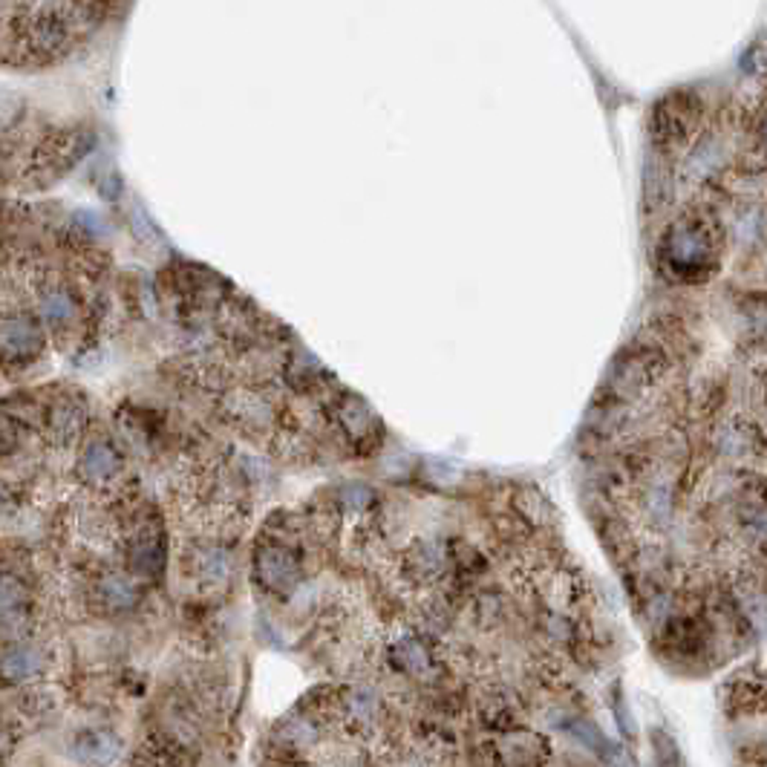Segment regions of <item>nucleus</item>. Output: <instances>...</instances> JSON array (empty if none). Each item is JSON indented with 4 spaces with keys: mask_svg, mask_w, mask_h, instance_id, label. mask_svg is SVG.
I'll use <instances>...</instances> for the list:
<instances>
[{
    "mask_svg": "<svg viewBox=\"0 0 767 767\" xmlns=\"http://www.w3.org/2000/svg\"><path fill=\"white\" fill-rule=\"evenodd\" d=\"M130 0H0L4 67L50 72L79 61L125 18Z\"/></svg>",
    "mask_w": 767,
    "mask_h": 767,
    "instance_id": "1",
    "label": "nucleus"
},
{
    "mask_svg": "<svg viewBox=\"0 0 767 767\" xmlns=\"http://www.w3.org/2000/svg\"><path fill=\"white\" fill-rule=\"evenodd\" d=\"M6 185L18 180L26 188H47L64 176L90 151L93 136L79 125L26 122L18 113V125L6 119Z\"/></svg>",
    "mask_w": 767,
    "mask_h": 767,
    "instance_id": "2",
    "label": "nucleus"
},
{
    "mask_svg": "<svg viewBox=\"0 0 767 767\" xmlns=\"http://www.w3.org/2000/svg\"><path fill=\"white\" fill-rule=\"evenodd\" d=\"M658 263L678 283H707L721 265V228L707 214H684L667 226L658 243Z\"/></svg>",
    "mask_w": 767,
    "mask_h": 767,
    "instance_id": "3",
    "label": "nucleus"
},
{
    "mask_svg": "<svg viewBox=\"0 0 767 767\" xmlns=\"http://www.w3.org/2000/svg\"><path fill=\"white\" fill-rule=\"evenodd\" d=\"M252 578L260 592L272 597H291L306 580L303 545L289 542L283 531H274V537L263 534L254 545Z\"/></svg>",
    "mask_w": 767,
    "mask_h": 767,
    "instance_id": "4",
    "label": "nucleus"
},
{
    "mask_svg": "<svg viewBox=\"0 0 767 767\" xmlns=\"http://www.w3.org/2000/svg\"><path fill=\"white\" fill-rule=\"evenodd\" d=\"M670 366L667 352L655 344H641L626 349L624 356H617V361L612 364L606 387L603 393L609 395L612 404H629L641 398L646 390H652L655 384L663 378Z\"/></svg>",
    "mask_w": 767,
    "mask_h": 767,
    "instance_id": "5",
    "label": "nucleus"
},
{
    "mask_svg": "<svg viewBox=\"0 0 767 767\" xmlns=\"http://www.w3.org/2000/svg\"><path fill=\"white\" fill-rule=\"evenodd\" d=\"M127 568L139 580H156L165 568V531L153 508H130L122 520Z\"/></svg>",
    "mask_w": 767,
    "mask_h": 767,
    "instance_id": "6",
    "label": "nucleus"
},
{
    "mask_svg": "<svg viewBox=\"0 0 767 767\" xmlns=\"http://www.w3.org/2000/svg\"><path fill=\"white\" fill-rule=\"evenodd\" d=\"M87 424H90V410L84 398L76 393H52L47 402H41V421L38 436L55 450H69L87 439Z\"/></svg>",
    "mask_w": 767,
    "mask_h": 767,
    "instance_id": "7",
    "label": "nucleus"
},
{
    "mask_svg": "<svg viewBox=\"0 0 767 767\" xmlns=\"http://www.w3.org/2000/svg\"><path fill=\"white\" fill-rule=\"evenodd\" d=\"M223 416L231 427H237L245 436L265 439V436H283L289 427H283V416L274 404V398L263 390L252 387H234L223 398Z\"/></svg>",
    "mask_w": 767,
    "mask_h": 767,
    "instance_id": "8",
    "label": "nucleus"
},
{
    "mask_svg": "<svg viewBox=\"0 0 767 767\" xmlns=\"http://www.w3.org/2000/svg\"><path fill=\"white\" fill-rule=\"evenodd\" d=\"M32 294H35L43 327L52 335L64 337L79 329V323L84 320V303L79 298L76 286L67 283L61 274L38 272L32 280Z\"/></svg>",
    "mask_w": 767,
    "mask_h": 767,
    "instance_id": "9",
    "label": "nucleus"
},
{
    "mask_svg": "<svg viewBox=\"0 0 767 767\" xmlns=\"http://www.w3.org/2000/svg\"><path fill=\"white\" fill-rule=\"evenodd\" d=\"M182 578L211 595L226 588L234 578V557L219 540H190L180 554Z\"/></svg>",
    "mask_w": 767,
    "mask_h": 767,
    "instance_id": "10",
    "label": "nucleus"
},
{
    "mask_svg": "<svg viewBox=\"0 0 767 767\" xmlns=\"http://www.w3.org/2000/svg\"><path fill=\"white\" fill-rule=\"evenodd\" d=\"M125 456L107 436H90L81 441L76 476L90 494H113L125 479Z\"/></svg>",
    "mask_w": 767,
    "mask_h": 767,
    "instance_id": "11",
    "label": "nucleus"
},
{
    "mask_svg": "<svg viewBox=\"0 0 767 767\" xmlns=\"http://www.w3.org/2000/svg\"><path fill=\"white\" fill-rule=\"evenodd\" d=\"M453 568H456V545L436 537L416 540L402 554V559H398V571H402L404 583L419 588L441 586L450 578Z\"/></svg>",
    "mask_w": 767,
    "mask_h": 767,
    "instance_id": "12",
    "label": "nucleus"
},
{
    "mask_svg": "<svg viewBox=\"0 0 767 767\" xmlns=\"http://www.w3.org/2000/svg\"><path fill=\"white\" fill-rule=\"evenodd\" d=\"M43 352V320L23 306H6L4 312V361L6 370L14 364L26 366Z\"/></svg>",
    "mask_w": 767,
    "mask_h": 767,
    "instance_id": "13",
    "label": "nucleus"
},
{
    "mask_svg": "<svg viewBox=\"0 0 767 767\" xmlns=\"http://www.w3.org/2000/svg\"><path fill=\"white\" fill-rule=\"evenodd\" d=\"M87 600L90 606L107 612V615H125L139 606V578L130 568H96L87 578Z\"/></svg>",
    "mask_w": 767,
    "mask_h": 767,
    "instance_id": "14",
    "label": "nucleus"
},
{
    "mask_svg": "<svg viewBox=\"0 0 767 767\" xmlns=\"http://www.w3.org/2000/svg\"><path fill=\"white\" fill-rule=\"evenodd\" d=\"M332 421L341 427V436L349 441L352 448L373 450V445H378L381 421L375 419V412L366 407L361 398H356V395L337 398V402L332 404Z\"/></svg>",
    "mask_w": 767,
    "mask_h": 767,
    "instance_id": "15",
    "label": "nucleus"
},
{
    "mask_svg": "<svg viewBox=\"0 0 767 767\" xmlns=\"http://www.w3.org/2000/svg\"><path fill=\"white\" fill-rule=\"evenodd\" d=\"M387 658L393 667L407 675V678H419V681H430L433 672L439 670L436 661V649L430 646L421 632H404V635L393 638Z\"/></svg>",
    "mask_w": 767,
    "mask_h": 767,
    "instance_id": "16",
    "label": "nucleus"
},
{
    "mask_svg": "<svg viewBox=\"0 0 767 767\" xmlns=\"http://www.w3.org/2000/svg\"><path fill=\"white\" fill-rule=\"evenodd\" d=\"M713 445H716V453L725 456V459L744 462V459H753V456L762 453L764 433L756 427V421H747V419L735 416V419H727L716 427Z\"/></svg>",
    "mask_w": 767,
    "mask_h": 767,
    "instance_id": "17",
    "label": "nucleus"
},
{
    "mask_svg": "<svg viewBox=\"0 0 767 767\" xmlns=\"http://www.w3.org/2000/svg\"><path fill=\"white\" fill-rule=\"evenodd\" d=\"M47 672V652L35 646L32 638L6 641L4 646V681L6 687H21L38 681Z\"/></svg>",
    "mask_w": 767,
    "mask_h": 767,
    "instance_id": "18",
    "label": "nucleus"
},
{
    "mask_svg": "<svg viewBox=\"0 0 767 767\" xmlns=\"http://www.w3.org/2000/svg\"><path fill=\"white\" fill-rule=\"evenodd\" d=\"M733 606L747 624H767V578L762 568H739L733 578Z\"/></svg>",
    "mask_w": 767,
    "mask_h": 767,
    "instance_id": "19",
    "label": "nucleus"
},
{
    "mask_svg": "<svg viewBox=\"0 0 767 767\" xmlns=\"http://www.w3.org/2000/svg\"><path fill=\"white\" fill-rule=\"evenodd\" d=\"M727 162V139L721 133H704L696 144L689 147L684 159V180L687 182H704Z\"/></svg>",
    "mask_w": 767,
    "mask_h": 767,
    "instance_id": "20",
    "label": "nucleus"
},
{
    "mask_svg": "<svg viewBox=\"0 0 767 767\" xmlns=\"http://www.w3.org/2000/svg\"><path fill=\"white\" fill-rule=\"evenodd\" d=\"M735 531L750 551L767 554V494L742 496L735 505Z\"/></svg>",
    "mask_w": 767,
    "mask_h": 767,
    "instance_id": "21",
    "label": "nucleus"
},
{
    "mask_svg": "<svg viewBox=\"0 0 767 767\" xmlns=\"http://www.w3.org/2000/svg\"><path fill=\"white\" fill-rule=\"evenodd\" d=\"M72 750H76V756L81 762L101 764V762H113L116 756H119V739L107 730H84V733H79L76 747Z\"/></svg>",
    "mask_w": 767,
    "mask_h": 767,
    "instance_id": "22",
    "label": "nucleus"
},
{
    "mask_svg": "<svg viewBox=\"0 0 767 767\" xmlns=\"http://www.w3.org/2000/svg\"><path fill=\"white\" fill-rule=\"evenodd\" d=\"M762 228H764V219L759 208L739 211V219H735V237H739V243L750 245V243L762 240Z\"/></svg>",
    "mask_w": 767,
    "mask_h": 767,
    "instance_id": "23",
    "label": "nucleus"
},
{
    "mask_svg": "<svg viewBox=\"0 0 767 767\" xmlns=\"http://www.w3.org/2000/svg\"><path fill=\"white\" fill-rule=\"evenodd\" d=\"M759 147H762V153H767V113L762 116V122H759Z\"/></svg>",
    "mask_w": 767,
    "mask_h": 767,
    "instance_id": "24",
    "label": "nucleus"
}]
</instances>
